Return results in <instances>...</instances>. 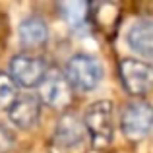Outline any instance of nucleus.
<instances>
[{
  "label": "nucleus",
  "mask_w": 153,
  "mask_h": 153,
  "mask_svg": "<svg viewBox=\"0 0 153 153\" xmlns=\"http://www.w3.org/2000/svg\"><path fill=\"white\" fill-rule=\"evenodd\" d=\"M112 116H114V108L111 101H97L85 111L83 126L89 136L91 146L97 149L111 146L112 142V134H114Z\"/></svg>",
  "instance_id": "f257e3e1"
},
{
  "label": "nucleus",
  "mask_w": 153,
  "mask_h": 153,
  "mask_svg": "<svg viewBox=\"0 0 153 153\" xmlns=\"http://www.w3.org/2000/svg\"><path fill=\"white\" fill-rule=\"evenodd\" d=\"M87 140L89 136L83 122H79L74 114H64L52 134L51 153H85Z\"/></svg>",
  "instance_id": "f03ea898"
},
{
  "label": "nucleus",
  "mask_w": 153,
  "mask_h": 153,
  "mask_svg": "<svg viewBox=\"0 0 153 153\" xmlns=\"http://www.w3.org/2000/svg\"><path fill=\"white\" fill-rule=\"evenodd\" d=\"M66 79L74 89L91 91L99 85L103 78V68L97 58L89 54H74L66 64Z\"/></svg>",
  "instance_id": "7ed1b4c3"
},
{
  "label": "nucleus",
  "mask_w": 153,
  "mask_h": 153,
  "mask_svg": "<svg viewBox=\"0 0 153 153\" xmlns=\"http://www.w3.org/2000/svg\"><path fill=\"white\" fill-rule=\"evenodd\" d=\"M120 126L128 140H142L149 134L153 126V108L146 101H132L124 107Z\"/></svg>",
  "instance_id": "20e7f679"
},
{
  "label": "nucleus",
  "mask_w": 153,
  "mask_h": 153,
  "mask_svg": "<svg viewBox=\"0 0 153 153\" xmlns=\"http://www.w3.org/2000/svg\"><path fill=\"white\" fill-rule=\"evenodd\" d=\"M124 89L134 97H142L153 89V66L134 58H124L118 66Z\"/></svg>",
  "instance_id": "39448f33"
},
{
  "label": "nucleus",
  "mask_w": 153,
  "mask_h": 153,
  "mask_svg": "<svg viewBox=\"0 0 153 153\" xmlns=\"http://www.w3.org/2000/svg\"><path fill=\"white\" fill-rule=\"evenodd\" d=\"M10 72H12V79L16 82V85L19 83L23 87H35L43 82L49 68H47V62L41 56L16 54L10 62Z\"/></svg>",
  "instance_id": "423d86ee"
},
{
  "label": "nucleus",
  "mask_w": 153,
  "mask_h": 153,
  "mask_svg": "<svg viewBox=\"0 0 153 153\" xmlns=\"http://www.w3.org/2000/svg\"><path fill=\"white\" fill-rule=\"evenodd\" d=\"M39 99L52 108H66L72 101V85L60 70H49L39 83Z\"/></svg>",
  "instance_id": "0eeeda50"
},
{
  "label": "nucleus",
  "mask_w": 153,
  "mask_h": 153,
  "mask_svg": "<svg viewBox=\"0 0 153 153\" xmlns=\"http://www.w3.org/2000/svg\"><path fill=\"white\" fill-rule=\"evenodd\" d=\"M39 116H41V103L33 95L18 97L16 103L8 108V118L22 130L33 128L39 122Z\"/></svg>",
  "instance_id": "6e6552de"
},
{
  "label": "nucleus",
  "mask_w": 153,
  "mask_h": 153,
  "mask_svg": "<svg viewBox=\"0 0 153 153\" xmlns=\"http://www.w3.org/2000/svg\"><path fill=\"white\" fill-rule=\"evenodd\" d=\"M89 18L93 25L107 37L116 33L120 23V6L116 2H95L89 4Z\"/></svg>",
  "instance_id": "1a4fd4ad"
},
{
  "label": "nucleus",
  "mask_w": 153,
  "mask_h": 153,
  "mask_svg": "<svg viewBox=\"0 0 153 153\" xmlns=\"http://www.w3.org/2000/svg\"><path fill=\"white\" fill-rule=\"evenodd\" d=\"M18 35H19L22 47H25V49H41L49 41V27L41 18L31 16V18L23 19L19 23Z\"/></svg>",
  "instance_id": "9d476101"
},
{
  "label": "nucleus",
  "mask_w": 153,
  "mask_h": 153,
  "mask_svg": "<svg viewBox=\"0 0 153 153\" xmlns=\"http://www.w3.org/2000/svg\"><path fill=\"white\" fill-rule=\"evenodd\" d=\"M128 45L138 54L153 58V22L151 19H140L128 31Z\"/></svg>",
  "instance_id": "9b49d317"
},
{
  "label": "nucleus",
  "mask_w": 153,
  "mask_h": 153,
  "mask_svg": "<svg viewBox=\"0 0 153 153\" xmlns=\"http://www.w3.org/2000/svg\"><path fill=\"white\" fill-rule=\"evenodd\" d=\"M60 12H62V18L74 27L83 25L89 19V4L85 2H62Z\"/></svg>",
  "instance_id": "f8f14e48"
},
{
  "label": "nucleus",
  "mask_w": 153,
  "mask_h": 153,
  "mask_svg": "<svg viewBox=\"0 0 153 153\" xmlns=\"http://www.w3.org/2000/svg\"><path fill=\"white\" fill-rule=\"evenodd\" d=\"M18 99V85L16 82L0 72V111H8Z\"/></svg>",
  "instance_id": "ddd939ff"
},
{
  "label": "nucleus",
  "mask_w": 153,
  "mask_h": 153,
  "mask_svg": "<svg viewBox=\"0 0 153 153\" xmlns=\"http://www.w3.org/2000/svg\"><path fill=\"white\" fill-rule=\"evenodd\" d=\"M12 146H14V136L4 126H0V153H6Z\"/></svg>",
  "instance_id": "4468645a"
}]
</instances>
